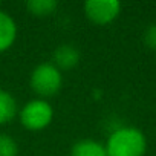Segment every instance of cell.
Instances as JSON below:
<instances>
[{"label":"cell","mask_w":156,"mask_h":156,"mask_svg":"<svg viewBox=\"0 0 156 156\" xmlns=\"http://www.w3.org/2000/svg\"><path fill=\"white\" fill-rule=\"evenodd\" d=\"M147 141L136 127H119L113 130L106 142L107 156H144Z\"/></svg>","instance_id":"1"},{"label":"cell","mask_w":156,"mask_h":156,"mask_svg":"<svg viewBox=\"0 0 156 156\" xmlns=\"http://www.w3.org/2000/svg\"><path fill=\"white\" fill-rule=\"evenodd\" d=\"M61 70L54 63H41L31 73V87L43 98L55 95L61 89Z\"/></svg>","instance_id":"2"},{"label":"cell","mask_w":156,"mask_h":156,"mask_svg":"<svg viewBox=\"0 0 156 156\" xmlns=\"http://www.w3.org/2000/svg\"><path fill=\"white\" fill-rule=\"evenodd\" d=\"M54 109L49 101L43 98H35L25 104L20 110V122L29 130H41L48 127L52 121Z\"/></svg>","instance_id":"3"},{"label":"cell","mask_w":156,"mask_h":156,"mask_svg":"<svg viewBox=\"0 0 156 156\" xmlns=\"http://www.w3.org/2000/svg\"><path fill=\"white\" fill-rule=\"evenodd\" d=\"M121 11L118 0H87L84 3V12L90 22L97 25H107L113 22Z\"/></svg>","instance_id":"4"},{"label":"cell","mask_w":156,"mask_h":156,"mask_svg":"<svg viewBox=\"0 0 156 156\" xmlns=\"http://www.w3.org/2000/svg\"><path fill=\"white\" fill-rule=\"evenodd\" d=\"M17 37L16 20L5 11H0V52H5L12 46Z\"/></svg>","instance_id":"5"},{"label":"cell","mask_w":156,"mask_h":156,"mask_svg":"<svg viewBox=\"0 0 156 156\" xmlns=\"http://www.w3.org/2000/svg\"><path fill=\"white\" fill-rule=\"evenodd\" d=\"M80 61V51L73 44H61L54 51V64L61 69H72Z\"/></svg>","instance_id":"6"},{"label":"cell","mask_w":156,"mask_h":156,"mask_svg":"<svg viewBox=\"0 0 156 156\" xmlns=\"http://www.w3.org/2000/svg\"><path fill=\"white\" fill-rule=\"evenodd\" d=\"M70 156H107L106 145L94 139H81L72 145Z\"/></svg>","instance_id":"7"},{"label":"cell","mask_w":156,"mask_h":156,"mask_svg":"<svg viewBox=\"0 0 156 156\" xmlns=\"http://www.w3.org/2000/svg\"><path fill=\"white\" fill-rule=\"evenodd\" d=\"M16 113H17L16 98L9 92L0 89V126L9 122L16 116Z\"/></svg>","instance_id":"8"},{"label":"cell","mask_w":156,"mask_h":156,"mask_svg":"<svg viewBox=\"0 0 156 156\" xmlns=\"http://www.w3.org/2000/svg\"><path fill=\"white\" fill-rule=\"evenodd\" d=\"M26 8L31 14L44 17V16H51L57 9V2L55 0H29L26 3Z\"/></svg>","instance_id":"9"},{"label":"cell","mask_w":156,"mask_h":156,"mask_svg":"<svg viewBox=\"0 0 156 156\" xmlns=\"http://www.w3.org/2000/svg\"><path fill=\"white\" fill-rule=\"evenodd\" d=\"M17 142L6 133H0V156H17Z\"/></svg>","instance_id":"10"},{"label":"cell","mask_w":156,"mask_h":156,"mask_svg":"<svg viewBox=\"0 0 156 156\" xmlns=\"http://www.w3.org/2000/svg\"><path fill=\"white\" fill-rule=\"evenodd\" d=\"M144 41L150 49L156 51V25H151L147 28V31L144 34Z\"/></svg>","instance_id":"11"}]
</instances>
